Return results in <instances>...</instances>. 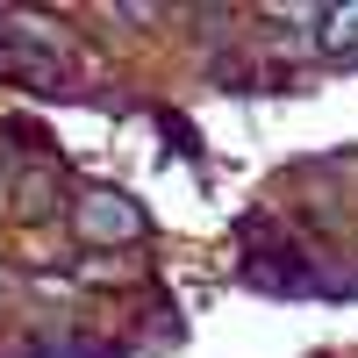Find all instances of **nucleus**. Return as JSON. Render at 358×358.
<instances>
[{
  "label": "nucleus",
  "instance_id": "obj_2",
  "mask_svg": "<svg viewBox=\"0 0 358 358\" xmlns=\"http://www.w3.org/2000/svg\"><path fill=\"white\" fill-rule=\"evenodd\" d=\"M72 229L86 236V244H136L143 236V208L122 201V194H86L72 208Z\"/></svg>",
  "mask_w": 358,
  "mask_h": 358
},
{
  "label": "nucleus",
  "instance_id": "obj_1",
  "mask_svg": "<svg viewBox=\"0 0 358 358\" xmlns=\"http://www.w3.org/2000/svg\"><path fill=\"white\" fill-rule=\"evenodd\" d=\"M0 79L36 86V94H72L79 86V57L65 50L50 22L36 15H0Z\"/></svg>",
  "mask_w": 358,
  "mask_h": 358
}]
</instances>
